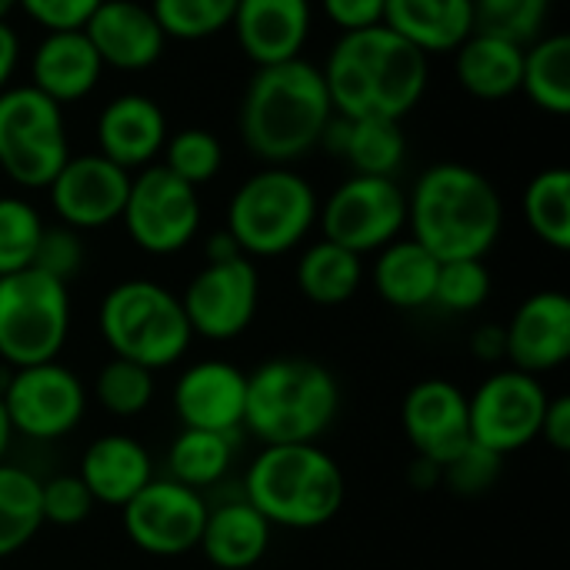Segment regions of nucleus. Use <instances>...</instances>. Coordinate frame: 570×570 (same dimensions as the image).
Segmentation results:
<instances>
[{
	"label": "nucleus",
	"mask_w": 570,
	"mask_h": 570,
	"mask_svg": "<svg viewBox=\"0 0 570 570\" xmlns=\"http://www.w3.org/2000/svg\"><path fill=\"white\" fill-rule=\"evenodd\" d=\"M347 498L341 464L321 444H274L247 468L244 501L271 528L314 531L331 524Z\"/></svg>",
	"instance_id": "5"
},
{
	"label": "nucleus",
	"mask_w": 570,
	"mask_h": 570,
	"mask_svg": "<svg viewBox=\"0 0 570 570\" xmlns=\"http://www.w3.org/2000/svg\"><path fill=\"white\" fill-rule=\"evenodd\" d=\"M20 60V40L10 23H0V94L10 87V77Z\"/></svg>",
	"instance_id": "48"
},
{
	"label": "nucleus",
	"mask_w": 570,
	"mask_h": 570,
	"mask_svg": "<svg viewBox=\"0 0 570 570\" xmlns=\"http://www.w3.org/2000/svg\"><path fill=\"white\" fill-rule=\"evenodd\" d=\"M130 190V170L100 154H70L47 184L50 207L60 224L73 230H100L120 220Z\"/></svg>",
	"instance_id": "16"
},
{
	"label": "nucleus",
	"mask_w": 570,
	"mask_h": 570,
	"mask_svg": "<svg viewBox=\"0 0 570 570\" xmlns=\"http://www.w3.org/2000/svg\"><path fill=\"white\" fill-rule=\"evenodd\" d=\"M97 501L90 498L87 484L77 474H57L50 481H40V511L43 524L53 528H77L94 514Z\"/></svg>",
	"instance_id": "41"
},
{
	"label": "nucleus",
	"mask_w": 570,
	"mask_h": 570,
	"mask_svg": "<svg viewBox=\"0 0 570 570\" xmlns=\"http://www.w3.org/2000/svg\"><path fill=\"white\" fill-rule=\"evenodd\" d=\"M83 33L100 63L114 70H147L160 60L167 43L150 7L137 0H104L83 23Z\"/></svg>",
	"instance_id": "21"
},
{
	"label": "nucleus",
	"mask_w": 570,
	"mask_h": 570,
	"mask_svg": "<svg viewBox=\"0 0 570 570\" xmlns=\"http://www.w3.org/2000/svg\"><path fill=\"white\" fill-rule=\"evenodd\" d=\"M491 297V271L484 257H464V261H441L434 301L448 314H474Z\"/></svg>",
	"instance_id": "39"
},
{
	"label": "nucleus",
	"mask_w": 570,
	"mask_h": 570,
	"mask_svg": "<svg viewBox=\"0 0 570 570\" xmlns=\"http://www.w3.org/2000/svg\"><path fill=\"white\" fill-rule=\"evenodd\" d=\"M384 27L421 53H454L474 33L471 0H387Z\"/></svg>",
	"instance_id": "26"
},
{
	"label": "nucleus",
	"mask_w": 570,
	"mask_h": 570,
	"mask_svg": "<svg viewBox=\"0 0 570 570\" xmlns=\"http://www.w3.org/2000/svg\"><path fill=\"white\" fill-rule=\"evenodd\" d=\"M401 428L417 461L434 468L451 464L471 444L468 394L444 377L417 381L401 404Z\"/></svg>",
	"instance_id": "17"
},
{
	"label": "nucleus",
	"mask_w": 570,
	"mask_h": 570,
	"mask_svg": "<svg viewBox=\"0 0 570 570\" xmlns=\"http://www.w3.org/2000/svg\"><path fill=\"white\" fill-rule=\"evenodd\" d=\"M120 220L127 227V237L140 250L154 257L177 254L200 230L197 187L174 177L164 164H150L130 174V190Z\"/></svg>",
	"instance_id": "12"
},
{
	"label": "nucleus",
	"mask_w": 570,
	"mask_h": 570,
	"mask_svg": "<svg viewBox=\"0 0 570 570\" xmlns=\"http://www.w3.org/2000/svg\"><path fill=\"white\" fill-rule=\"evenodd\" d=\"M94 401L110 417L144 414L154 401V371L124 357H110L94 377Z\"/></svg>",
	"instance_id": "35"
},
{
	"label": "nucleus",
	"mask_w": 570,
	"mask_h": 570,
	"mask_svg": "<svg viewBox=\"0 0 570 570\" xmlns=\"http://www.w3.org/2000/svg\"><path fill=\"white\" fill-rule=\"evenodd\" d=\"M0 404L13 434L30 441H57L83 421L87 387L60 361L10 367Z\"/></svg>",
	"instance_id": "13"
},
{
	"label": "nucleus",
	"mask_w": 570,
	"mask_h": 570,
	"mask_svg": "<svg viewBox=\"0 0 570 570\" xmlns=\"http://www.w3.org/2000/svg\"><path fill=\"white\" fill-rule=\"evenodd\" d=\"M120 511L127 541L150 558H180L197 551L207 521V501L200 491L170 478H154Z\"/></svg>",
	"instance_id": "15"
},
{
	"label": "nucleus",
	"mask_w": 570,
	"mask_h": 570,
	"mask_svg": "<svg viewBox=\"0 0 570 570\" xmlns=\"http://www.w3.org/2000/svg\"><path fill=\"white\" fill-rule=\"evenodd\" d=\"M501 461H504V458H498V454H491V451H484V448H478V444L471 441L451 464L441 468V478L451 484V491L474 498V494L491 491V484H494L498 474H501Z\"/></svg>",
	"instance_id": "43"
},
{
	"label": "nucleus",
	"mask_w": 570,
	"mask_h": 570,
	"mask_svg": "<svg viewBox=\"0 0 570 570\" xmlns=\"http://www.w3.org/2000/svg\"><path fill=\"white\" fill-rule=\"evenodd\" d=\"M237 0H150L164 37L174 40H204L230 27Z\"/></svg>",
	"instance_id": "37"
},
{
	"label": "nucleus",
	"mask_w": 570,
	"mask_h": 570,
	"mask_svg": "<svg viewBox=\"0 0 570 570\" xmlns=\"http://www.w3.org/2000/svg\"><path fill=\"white\" fill-rule=\"evenodd\" d=\"M160 157H164V167L174 177H180L190 187H200V184H207V180H214L220 174L224 147H220V140L210 130L184 127L174 137H167Z\"/></svg>",
	"instance_id": "38"
},
{
	"label": "nucleus",
	"mask_w": 570,
	"mask_h": 570,
	"mask_svg": "<svg viewBox=\"0 0 570 570\" xmlns=\"http://www.w3.org/2000/svg\"><path fill=\"white\" fill-rule=\"evenodd\" d=\"M334 117L321 67L304 57L257 67L240 100V140L264 167H291L314 150Z\"/></svg>",
	"instance_id": "2"
},
{
	"label": "nucleus",
	"mask_w": 570,
	"mask_h": 570,
	"mask_svg": "<svg viewBox=\"0 0 570 570\" xmlns=\"http://www.w3.org/2000/svg\"><path fill=\"white\" fill-rule=\"evenodd\" d=\"M474 30L511 43H534L551 13V0H471Z\"/></svg>",
	"instance_id": "36"
},
{
	"label": "nucleus",
	"mask_w": 570,
	"mask_h": 570,
	"mask_svg": "<svg viewBox=\"0 0 570 570\" xmlns=\"http://www.w3.org/2000/svg\"><path fill=\"white\" fill-rule=\"evenodd\" d=\"M321 144L331 147L341 160H347L354 174H367V177H394L407 154V137L401 130V120L391 117L334 114Z\"/></svg>",
	"instance_id": "25"
},
{
	"label": "nucleus",
	"mask_w": 570,
	"mask_h": 570,
	"mask_svg": "<svg viewBox=\"0 0 570 570\" xmlns=\"http://www.w3.org/2000/svg\"><path fill=\"white\" fill-rule=\"evenodd\" d=\"M67 157L63 107L30 83L7 87L0 94V170L27 190H47Z\"/></svg>",
	"instance_id": "9"
},
{
	"label": "nucleus",
	"mask_w": 570,
	"mask_h": 570,
	"mask_svg": "<svg viewBox=\"0 0 570 570\" xmlns=\"http://www.w3.org/2000/svg\"><path fill=\"white\" fill-rule=\"evenodd\" d=\"M10 438H13V431H10L7 411H3V404H0V461H3V458H7V451H10Z\"/></svg>",
	"instance_id": "50"
},
{
	"label": "nucleus",
	"mask_w": 570,
	"mask_h": 570,
	"mask_svg": "<svg viewBox=\"0 0 570 570\" xmlns=\"http://www.w3.org/2000/svg\"><path fill=\"white\" fill-rule=\"evenodd\" d=\"M508 361L524 374H551L570 357V297L564 291L531 294L504 324Z\"/></svg>",
	"instance_id": "18"
},
{
	"label": "nucleus",
	"mask_w": 570,
	"mask_h": 570,
	"mask_svg": "<svg viewBox=\"0 0 570 570\" xmlns=\"http://www.w3.org/2000/svg\"><path fill=\"white\" fill-rule=\"evenodd\" d=\"M441 261L421 247L414 237H397L377 250L371 267V284L377 297L397 311H421L434 301Z\"/></svg>",
	"instance_id": "28"
},
{
	"label": "nucleus",
	"mask_w": 570,
	"mask_h": 570,
	"mask_svg": "<svg viewBox=\"0 0 570 570\" xmlns=\"http://www.w3.org/2000/svg\"><path fill=\"white\" fill-rule=\"evenodd\" d=\"M40 528V481L27 468L0 461V561L23 551Z\"/></svg>",
	"instance_id": "32"
},
{
	"label": "nucleus",
	"mask_w": 570,
	"mask_h": 570,
	"mask_svg": "<svg viewBox=\"0 0 570 570\" xmlns=\"http://www.w3.org/2000/svg\"><path fill=\"white\" fill-rule=\"evenodd\" d=\"M271 524L244 498L220 508H207L200 531V551L217 570H250L271 548Z\"/></svg>",
	"instance_id": "27"
},
{
	"label": "nucleus",
	"mask_w": 570,
	"mask_h": 570,
	"mask_svg": "<svg viewBox=\"0 0 570 570\" xmlns=\"http://www.w3.org/2000/svg\"><path fill=\"white\" fill-rule=\"evenodd\" d=\"M97 327L114 357L134 361L147 371L177 364L194 341L180 297L144 277L120 281L104 294Z\"/></svg>",
	"instance_id": "6"
},
{
	"label": "nucleus",
	"mask_w": 570,
	"mask_h": 570,
	"mask_svg": "<svg viewBox=\"0 0 570 570\" xmlns=\"http://www.w3.org/2000/svg\"><path fill=\"white\" fill-rule=\"evenodd\" d=\"M80 264H83V240H80V230H73V227H67V224L43 227L30 267H37L40 274H47V277H53V281H60V284H70V277H77Z\"/></svg>",
	"instance_id": "42"
},
{
	"label": "nucleus",
	"mask_w": 570,
	"mask_h": 570,
	"mask_svg": "<svg viewBox=\"0 0 570 570\" xmlns=\"http://www.w3.org/2000/svg\"><path fill=\"white\" fill-rule=\"evenodd\" d=\"M104 77V63L83 30H50L33 50L30 87L57 107L83 100Z\"/></svg>",
	"instance_id": "23"
},
{
	"label": "nucleus",
	"mask_w": 570,
	"mask_h": 570,
	"mask_svg": "<svg viewBox=\"0 0 570 570\" xmlns=\"http://www.w3.org/2000/svg\"><path fill=\"white\" fill-rule=\"evenodd\" d=\"M194 337L234 341L240 337L261 307V277L250 257L237 254L227 261H207L180 294Z\"/></svg>",
	"instance_id": "14"
},
{
	"label": "nucleus",
	"mask_w": 570,
	"mask_h": 570,
	"mask_svg": "<svg viewBox=\"0 0 570 570\" xmlns=\"http://www.w3.org/2000/svg\"><path fill=\"white\" fill-rule=\"evenodd\" d=\"M104 0H17V7L37 20L47 33L50 30H83V23L94 17V10Z\"/></svg>",
	"instance_id": "44"
},
{
	"label": "nucleus",
	"mask_w": 570,
	"mask_h": 570,
	"mask_svg": "<svg viewBox=\"0 0 570 570\" xmlns=\"http://www.w3.org/2000/svg\"><path fill=\"white\" fill-rule=\"evenodd\" d=\"M317 224L324 240H334L357 257L377 254L407 227V194L394 177L351 174L321 204Z\"/></svg>",
	"instance_id": "10"
},
{
	"label": "nucleus",
	"mask_w": 570,
	"mask_h": 570,
	"mask_svg": "<svg viewBox=\"0 0 570 570\" xmlns=\"http://www.w3.org/2000/svg\"><path fill=\"white\" fill-rule=\"evenodd\" d=\"M521 70H524V47L491 37V33H471L454 50V73L458 83L478 97V100H508L521 90Z\"/></svg>",
	"instance_id": "29"
},
{
	"label": "nucleus",
	"mask_w": 570,
	"mask_h": 570,
	"mask_svg": "<svg viewBox=\"0 0 570 570\" xmlns=\"http://www.w3.org/2000/svg\"><path fill=\"white\" fill-rule=\"evenodd\" d=\"M230 461H234V434L184 428L167 451V478L200 491L217 484L230 471Z\"/></svg>",
	"instance_id": "33"
},
{
	"label": "nucleus",
	"mask_w": 570,
	"mask_h": 570,
	"mask_svg": "<svg viewBox=\"0 0 570 570\" xmlns=\"http://www.w3.org/2000/svg\"><path fill=\"white\" fill-rule=\"evenodd\" d=\"M167 137V117L147 94H120L97 117V154L124 170L150 167Z\"/></svg>",
	"instance_id": "22"
},
{
	"label": "nucleus",
	"mask_w": 570,
	"mask_h": 570,
	"mask_svg": "<svg viewBox=\"0 0 570 570\" xmlns=\"http://www.w3.org/2000/svg\"><path fill=\"white\" fill-rule=\"evenodd\" d=\"M548 401L551 394L534 374H524L518 367L488 374L468 397L471 441L498 458L524 451L541 438Z\"/></svg>",
	"instance_id": "11"
},
{
	"label": "nucleus",
	"mask_w": 570,
	"mask_h": 570,
	"mask_svg": "<svg viewBox=\"0 0 570 570\" xmlns=\"http://www.w3.org/2000/svg\"><path fill=\"white\" fill-rule=\"evenodd\" d=\"M471 351L478 361H488V364H498V361H508V341H504V327L501 324H484L474 331L471 337Z\"/></svg>",
	"instance_id": "47"
},
{
	"label": "nucleus",
	"mask_w": 570,
	"mask_h": 570,
	"mask_svg": "<svg viewBox=\"0 0 570 570\" xmlns=\"http://www.w3.org/2000/svg\"><path fill=\"white\" fill-rule=\"evenodd\" d=\"M407 227L438 261L488 257L504 230V200L481 170L434 164L407 194Z\"/></svg>",
	"instance_id": "3"
},
{
	"label": "nucleus",
	"mask_w": 570,
	"mask_h": 570,
	"mask_svg": "<svg viewBox=\"0 0 570 570\" xmlns=\"http://www.w3.org/2000/svg\"><path fill=\"white\" fill-rule=\"evenodd\" d=\"M237 254H240V247H237V240L227 230H217L207 240V261H227V257H237Z\"/></svg>",
	"instance_id": "49"
},
{
	"label": "nucleus",
	"mask_w": 570,
	"mask_h": 570,
	"mask_svg": "<svg viewBox=\"0 0 570 570\" xmlns=\"http://www.w3.org/2000/svg\"><path fill=\"white\" fill-rule=\"evenodd\" d=\"M77 478L87 484L97 504L124 508L144 484L154 481V461L137 438L104 434L87 444Z\"/></svg>",
	"instance_id": "24"
},
{
	"label": "nucleus",
	"mask_w": 570,
	"mask_h": 570,
	"mask_svg": "<svg viewBox=\"0 0 570 570\" xmlns=\"http://www.w3.org/2000/svg\"><path fill=\"white\" fill-rule=\"evenodd\" d=\"M43 217L23 197H0V277L33 264Z\"/></svg>",
	"instance_id": "40"
},
{
	"label": "nucleus",
	"mask_w": 570,
	"mask_h": 570,
	"mask_svg": "<svg viewBox=\"0 0 570 570\" xmlns=\"http://www.w3.org/2000/svg\"><path fill=\"white\" fill-rule=\"evenodd\" d=\"M321 200L307 177L291 167H261L227 204V234L244 257H281L304 244Z\"/></svg>",
	"instance_id": "7"
},
{
	"label": "nucleus",
	"mask_w": 570,
	"mask_h": 570,
	"mask_svg": "<svg viewBox=\"0 0 570 570\" xmlns=\"http://www.w3.org/2000/svg\"><path fill=\"white\" fill-rule=\"evenodd\" d=\"M230 27L247 60L257 67L284 63L301 57L314 27V7L311 0H237Z\"/></svg>",
	"instance_id": "20"
},
{
	"label": "nucleus",
	"mask_w": 570,
	"mask_h": 570,
	"mask_svg": "<svg viewBox=\"0 0 570 570\" xmlns=\"http://www.w3.org/2000/svg\"><path fill=\"white\" fill-rule=\"evenodd\" d=\"M17 10V0H0V23H7V17Z\"/></svg>",
	"instance_id": "51"
},
{
	"label": "nucleus",
	"mask_w": 570,
	"mask_h": 570,
	"mask_svg": "<svg viewBox=\"0 0 570 570\" xmlns=\"http://www.w3.org/2000/svg\"><path fill=\"white\" fill-rule=\"evenodd\" d=\"M364 284V257L354 250L317 240L297 261V291L317 307H341L347 304Z\"/></svg>",
	"instance_id": "30"
},
{
	"label": "nucleus",
	"mask_w": 570,
	"mask_h": 570,
	"mask_svg": "<svg viewBox=\"0 0 570 570\" xmlns=\"http://www.w3.org/2000/svg\"><path fill=\"white\" fill-rule=\"evenodd\" d=\"M341 411L337 377L314 357H271L247 374L244 424L261 448L317 444Z\"/></svg>",
	"instance_id": "4"
},
{
	"label": "nucleus",
	"mask_w": 570,
	"mask_h": 570,
	"mask_svg": "<svg viewBox=\"0 0 570 570\" xmlns=\"http://www.w3.org/2000/svg\"><path fill=\"white\" fill-rule=\"evenodd\" d=\"M521 90L534 107L554 117L570 114V37L548 33L524 47Z\"/></svg>",
	"instance_id": "31"
},
{
	"label": "nucleus",
	"mask_w": 570,
	"mask_h": 570,
	"mask_svg": "<svg viewBox=\"0 0 570 570\" xmlns=\"http://www.w3.org/2000/svg\"><path fill=\"white\" fill-rule=\"evenodd\" d=\"M247 374L230 361H197L174 384V411L184 428L237 434L244 424Z\"/></svg>",
	"instance_id": "19"
},
{
	"label": "nucleus",
	"mask_w": 570,
	"mask_h": 570,
	"mask_svg": "<svg viewBox=\"0 0 570 570\" xmlns=\"http://www.w3.org/2000/svg\"><path fill=\"white\" fill-rule=\"evenodd\" d=\"M70 334L67 284L23 267L0 277V361L30 367L57 361Z\"/></svg>",
	"instance_id": "8"
},
{
	"label": "nucleus",
	"mask_w": 570,
	"mask_h": 570,
	"mask_svg": "<svg viewBox=\"0 0 570 570\" xmlns=\"http://www.w3.org/2000/svg\"><path fill=\"white\" fill-rule=\"evenodd\" d=\"M321 7L341 33H354V30L381 27L387 0H321Z\"/></svg>",
	"instance_id": "45"
},
{
	"label": "nucleus",
	"mask_w": 570,
	"mask_h": 570,
	"mask_svg": "<svg viewBox=\"0 0 570 570\" xmlns=\"http://www.w3.org/2000/svg\"><path fill=\"white\" fill-rule=\"evenodd\" d=\"M541 438L544 444H551L554 451L568 454L570 451V397H551L544 421H541Z\"/></svg>",
	"instance_id": "46"
},
{
	"label": "nucleus",
	"mask_w": 570,
	"mask_h": 570,
	"mask_svg": "<svg viewBox=\"0 0 570 570\" xmlns=\"http://www.w3.org/2000/svg\"><path fill=\"white\" fill-rule=\"evenodd\" d=\"M524 220L531 234L554 247H570V170L564 167H548L531 177L524 190Z\"/></svg>",
	"instance_id": "34"
},
{
	"label": "nucleus",
	"mask_w": 570,
	"mask_h": 570,
	"mask_svg": "<svg viewBox=\"0 0 570 570\" xmlns=\"http://www.w3.org/2000/svg\"><path fill=\"white\" fill-rule=\"evenodd\" d=\"M428 53L391 27L341 33L321 67L334 114L404 120L428 90Z\"/></svg>",
	"instance_id": "1"
}]
</instances>
